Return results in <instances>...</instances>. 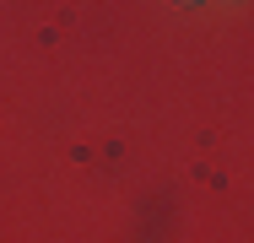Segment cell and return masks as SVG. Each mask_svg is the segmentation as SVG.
Returning <instances> with one entry per match:
<instances>
[{"label":"cell","mask_w":254,"mask_h":243,"mask_svg":"<svg viewBox=\"0 0 254 243\" xmlns=\"http://www.w3.org/2000/svg\"><path fill=\"white\" fill-rule=\"evenodd\" d=\"M179 5H190V0H179Z\"/></svg>","instance_id":"1"}]
</instances>
